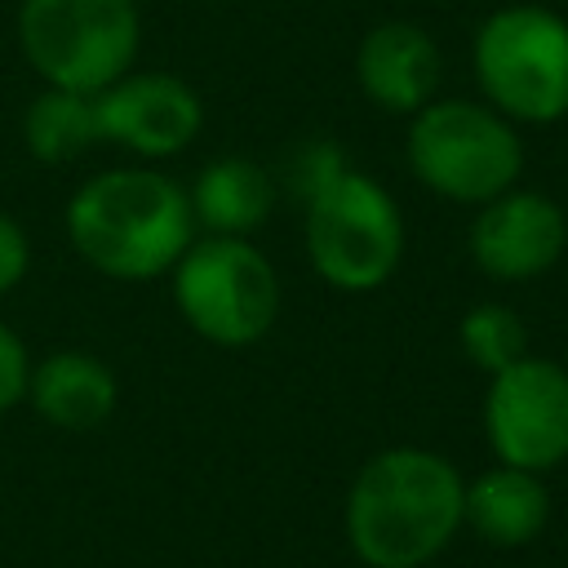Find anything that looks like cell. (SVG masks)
Masks as SVG:
<instances>
[{
    "label": "cell",
    "mask_w": 568,
    "mask_h": 568,
    "mask_svg": "<svg viewBox=\"0 0 568 568\" xmlns=\"http://www.w3.org/2000/svg\"><path fill=\"white\" fill-rule=\"evenodd\" d=\"M306 248L315 271L346 293L377 288L404 253L395 200L364 173L333 169L320 178L306 213Z\"/></svg>",
    "instance_id": "cell-3"
},
{
    "label": "cell",
    "mask_w": 568,
    "mask_h": 568,
    "mask_svg": "<svg viewBox=\"0 0 568 568\" xmlns=\"http://www.w3.org/2000/svg\"><path fill=\"white\" fill-rule=\"evenodd\" d=\"M18 40L53 89L102 93L138 53L133 0H22Z\"/></svg>",
    "instance_id": "cell-4"
},
{
    "label": "cell",
    "mask_w": 568,
    "mask_h": 568,
    "mask_svg": "<svg viewBox=\"0 0 568 568\" xmlns=\"http://www.w3.org/2000/svg\"><path fill=\"white\" fill-rule=\"evenodd\" d=\"M484 426L501 466L537 475L559 466L568 457V373L550 359L519 355L493 373Z\"/></svg>",
    "instance_id": "cell-8"
},
{
    "label": "cell",
    "mask_w": 568,
    "mask_h": 568,
    "mask_svg": "<svg viewBox=\"0 0 568 568\" xmlns=\"http://www.w3.org/2000/svg\"><path fill=\"white\" fill-rule=\"evenodd\" d=\"M93 142H102V111L98 93H75V89H53L40 93L27 111V146L44 164H67L84 155Z\"/></svg>",
    "instance_id": "cell-15"
},
{
    "label": "cell",
    "mask_w": 568,
    "mask_h": 568,
    "mask_svg": "<svg viewBox=\"0 0 568 568\" xmlns=\"http://www.w3.org/2000/svg\"><path fill=\"white\" fill-rule=\"evenodd\" d=\"M550 519V493L537 470L493 466L462 488V524L493 546H528Z\"/></svg>",
    "instance_id": "cell-12"
},
{
    "label": "cell",
    "mask_w": 568,
    "mask_h": 568,
    "mask_svg": "<svg viewBox=\"0 0 568 568\" xmlns=\"http://www.w3.org/2000/svg\"><path fill=\"white\" fill-rule=\"evenodd\" d=\"M568 226L555 200L537 191H501L470 226V253L479 271L497 280H532L559 262Z\"/></svg>",
    "instance_id": "cell-9"
},
{
    "label": "cell",
    "mask_w": 568,
    "mask_h": 568,
    "mask_svg": "<svg viewBox=\"0 0 568 568\" xmlns=\"http://www.w3.org/2000/svg\"><path fill=\"white\" fill-rule=\"evenodd\" d=\"M102 138L124 142L138 155H173L200 129V98L178 75L146 71L120 75L98 93Z\"/></svg>",
    "instance_id": "cell-10"
},
{
    "label": "cell",
    "mask_w": 568,
    "mask_h": 568,
    "mask_svg": "<svg viewBox=\"0 0 568 568\" xmlns=\"http://www.w3.org/2000/svg\"><path fill=\"white\" fill-rule=\"evenodd\" d=\"M27 395L44 422H53L62 430H89L111 417L115 377L102 359H93L84 351H58L31 368Z\"/></svg>",
    "instance_id": "cell-13"
},
{
    "label": "cell",
    "mask_w": 568,
    "mask_h": 568,
    "mask_svg": "<svg viewBox=\"0 0 568 568\" xmlns=\"http://www.w3.org/2000/svg\"><path fill=\"white\" fill-rule=\"evenodd\" d=\"M27 271V235L13 217L0 213V293H9Z\"/></svg>",
    "instance_id": "cell-18"
},
{
    "label": "cell",
    "mask_w": 568,
    "mask_h": 568,
    "mask_svg": "<svg viewBox=\"0 0 568 568\" xmlns=\"http://www.w3.org/2000/svg\"><path fill=\"white\" fill-rule=\"evenodd\" d=\"M462 351L475 368L484 373H501L506 364H515L524 355V324L510 306H497V302H484V306H470L466 320H462Z\"/></svg>",
    "instance_id": "cell-16"
},
{
    "label": "cell",
    "mask_w": 568,
    "mask_h": 568,
    "mask_svg": "<svg viewBox=\"0 0 568 568\" xmlns=\"http://www.w3.org/2000/svg\"><path fill=\"white\" fill-rule=\"evenodd\" d=\"M75 253L115 280L169 271L195 235L191 195L151 169H111L84 182L67 209Z\"/></svg>",
    "instance_id": "cell-2"
},
{
    "label": "cell",
    "mask_w": 568,
    "mask_h": 568,
    "mask_svg": "<svg viewBox=\"0 0 568 568\" xmlns=\"http://www.w3.org/2000/svg\"><path fill=\"white\" fill-rule=\"evenodd\" d=\"M173 297L200 337L217 346H248L271 328L280 284L271 262L244 235H213L178 257Z\"/></svg>",
    "instance_id": "cell-7"
},
{
    "label": "cell",
    "mask_w": 568,
    "mask_h": 568,
    "mask_svg": "<svg viewBox=\"0 0 568 568\" xmlns=\"http://www.w3.org/2000/svg\"><path fill=\"white\" fill-rule=\"evenodd\" d=\"M413 173L462 204H488L519 178L524 151L515 129L479 102H426L408 129Z\"/></svg>",
    "instance_id": "cell-5"
},
{
    "label": "cell",
    "mask_w": 568,
    "mask_h": 568,
    "mask_svg": "<svg viewBox=\"0 0 568 568\" xmlns=\"http://www.w3.org/2000/svg\"><path fill=\"white\" fill-rule=\"evenodd\" d=\"M364 93L386 111H422L439 89V49L422 27L386 22L364 36L355 58Z\"/></svg>",
    "instance_id": "cell-11"
},
{
    "label": "cell",
    "mask_w": 568,
    "mask_h": 568,
    "mask_svg": "<svg viewBox=\"0 0 568 568\" xmlns=\"http://www.w3.org/2000/svg\"><path fill=\"white\" fill-rule=\"evenodd\" d=\"M27 377H31V368H27V346L18 342L13 328L0 324V413H9V408L27 395Z\"/></svg>",
    "instance_id": "cell-17"
},
{
    "label": "cell",
    "mask_w": 568,
    "mask_h": 568,
    "mask_svg": "<svg viewBox=\"0 0 568 568\" xmlns=\"http://www.w3.org/2000/svg\"><path fill=\"white\" fill-rule=\"evenodd\" d=\"M475 75L488 102L515 120L568 115V22L537 4L493 13L475 36Z\"/></svg>",
    "instance_id": "cell-6"
},
{
    "label": "cell",
    "mask_w": 568,
    "mask_h": 568,
    "mask_svg": "<svg viewBox=\"0 0 568 568\" xmlns=\"http://www.w3.org/2000/svg\"><path fill=\"white\" fill-rule=\"evenodd\" d=\"M457 466L430 448H386L351 484L346 537L368 568H422L462 528Z\"/></svg>",
    "instance_id": "cell-1"
},
{
    "label": "cell",
    "mask_w": 568,
    "mask_h": 568,
    "mask_svg": "<svg viewBox=\"0 0 568 568\" xmlns=\"http://www.w3.org/2000/svg\"><path fill=\"white\" fill-rule=\"evenodd\" d=\"M271 209V182L253 160H213L191 191V213L217 235H244L262 226Z\"/></svg>",
    "instance_id": "cell-14"
}]
</instances>
